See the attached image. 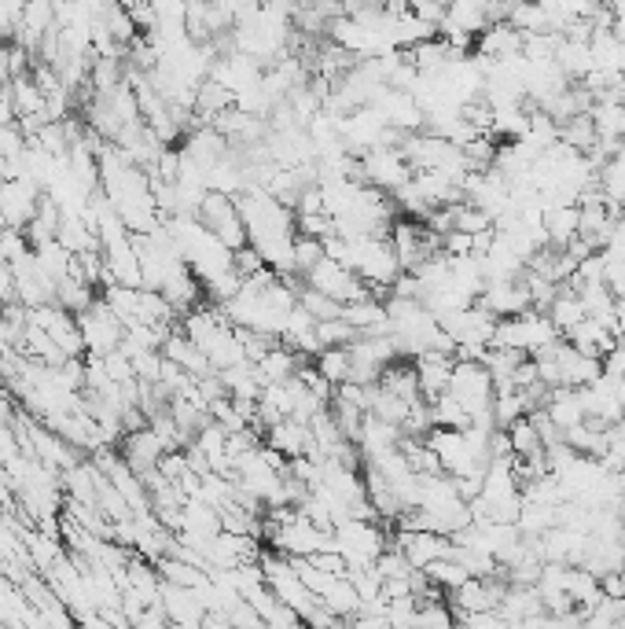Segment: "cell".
<instances>
[{"instance_id":"4fadbf2b","label":"cell","mask_w":625,"mask_h":629,"mask_svg":"<svg viewBox=\"0 0 625 629\" xmlns=\"http://www.w3.org/2000/svg\"><path fill=\"white\" fill-rule=\"evenodd\" d=\"M162 357H166V361H173L177 368H184V372H188L192 379H203V376H210V372H214V368H210V361H206V354L192 343V339H188V335L181 332V328H173V332L166 335Z\"/></svg>"},{"instance_id":"277c9868","label":"cell","mask_w":625,"mask_h":629,"mask_svg":"<svg viewBox=\"0 0 625 629\" xmlns=\"http://www.w3.org/2000/svg\"><path fill=\"white\" fill-rule=\"evenodd\" d=\"M306 287H313V291H320V295H328L331 302H339V306H353V302L375 298L372 291L350 273V269H342V265L328 262V258L306 276Z\"/></svg>"},{"instance_id":"484cf974","label":"cell","mask_w":625,"mask_h":629,"mask_svg":"<svg viewBox=\"0 0 625 629\" xmlns=\"http://www.w3.org/2000/svg\"><path fill=\"white\" fill-rule=\"evenodd\" d=\"M548 321H552V328H556L559 335L574 332V328L585 321V309H581L578 295H574V291H567V287H559L556 302H552V309H548Z\"/></svg>"},{"instance_id":"ac0fdd59","label":"cell","mask_w":625,"mask_h":629,"mask_svg":"<svg viewBox=\"0 0 625 629\" xmlns=\"http://www.w3.org/2000/svg\"><path fill=\"white\" fill-rule=\"evenodd\" d=\"M581 210L578 206H545V236L548 247L563 251L570 240H578Z\"/></svg>"},{"instance_id":"74e56055","label":"cell","mask_w":625,"mask_h":629,"mask_svg":"<svg viewBox=\"0 0 625 629\" xmlns=\"http://www.w3.org/2000/svg\"><path fill=\"white\" fill-rule=\"evenodd\" d=\"M129 361H133V376H137V383H148V387H155L162 376V354H148V350H137V354H129Z\"/></svg>"},{"instance_id":"d4e9b609","label":"cell","mask_w":625,"mask_h":629,"mask_svg":"<svg viewBox=\"0 0 625 629\" xmlns=\"http://www.w3.org/2000/svg\"><path fill=\"white\" fill-rule=\"evenodd\" d=\"M34 262H37V273L45 276L48 284H63L70 276V262H74V254L63 247V243H48L41 251H34Z\"/></svg>"},{"instance_id":"f6af8a7d","label":"cell","mask_w":625,"mask_h":629,"mask_svg":"<svg viewBox=\"0 0 625 629\" xmlns=\"http://www.w3.org/2000/svg\"><path fill=\"white\" fill-rule=\"evenodd\" d=\"M442 254L449 258V262H456V258H471V236H464V232H449V236H442Z\"/></svg>"},{"instance_id":"7a4b0ae2","label":"cell","mask_w":625,"mask_h":629,"mask_svg":"<svg viewBox=\"0 0 625 629\" xmlns=\"http://www.w3.org/2000/svg\"><path fill=\"white\" fill-rule=\"evenodd\" d=\"M199 225H203L214 240L225 243L232 254L250 247L247 225H243V218H239V206H236V199H228V195L206 192L203 206H199Z\"/></svg>"},{"instance_id":"b9f144b4","label":"cell","mask_w":625,"mask_h":629,"mask_svg":"<svg viewBox=\"0 0 625 629\" xmlns=\"http://www.w3.org/2000/svg\"><path fill=\"white\" fill-rule=\"evenodd\" d=\"M262 269H265V262L254 247H243V251L232 254V273H236L239 280H250V276H258Z\"/></svg>"},{"instance_id":"e0dca14e","label":"cell","mask_w":625,"mask_h":629,"mask_svg":"<svg viewBox=\"0 0 625 629\" xmlns=\"http://www.w3.org/2000/svg\"><path fill=\"white\" fill-rule=\"evenodd\" d=\"M103 262H107V273H111L114 284L140 291V258L137 251H133V243L122 240V243L103 247Z\"/></svg>"},{"instance_id":"60d3db41","label":"cell","mask_w":625,"mask_h":629,"mask_svg":"<svg viewBox=\"0 0 625 629\" xmlns=\"http://www.w3.org/2000/svg\"><path fill=\"white\" fill-rule=\"evenodd\" d=\"M26 254H34L30 251V243H26L23 232H15V229H4L0 232V258L12 265L19 262V258H26Z\"/></svg>"},{"instance_id":"83f0119b","label":"cell","mask_w":625,"mask_h":629,"mask_svg":"<svg viewBox=\"0 0 625 629\" xmlns=\"http://www.w3.org/2000/svg\"><path fill=\"white\" fill-rule=\"evenodd\" d=\"M8 92H12V103H15V111H19V118H45V96H41V89L34 85L30 74L15 78L12 85H8Z\"/></svg>"},{"instance_id":"8fae6325","label":"cell","mask_w":625,"mask_h":629,"mask_svg":"<svg viewBox=\"0 0 625 629\" xmlns=\"http://www.w3.org/2000/svg\"><path fill=\"white\" fill-rule=\"evenodd\" d=\"M306 365H309V357L287 350L284 343H276L273 350L254 365V372H258V379H262L265 387H280V383H287V379H295Z\"/></svg>"},{"instance_id":"30bf717a","label":"cell","mask_w":625,"mask_h":629,"mask_svg":"<svg viewBox=\"0 0 625 629\" xmlns=\"http://www.w3.org/2000/svg\"><path fill=\"white\" fill-rule=\"evenodd\" d=\"M559 365V390H581V387H592L596 379L603 376V361L596 357H585L578 354L574 346H563V354L556 357Z\"/></svg>"},{"instance_id":"ab89813d","label":"cell","mask_w":625,"mask_h":629,"mask_svg":"<svg viewBox=\"0 0 625 629\" xmlns=\"http://www.w3.org/2000/svg\"><path fill=\"white\" fill-rule=\"evenodd\" d=\"M103 361V368H107V379H111V383H118V387H122V383H133V361H129V354H122V350H114V354H107V357H100Z\"/></svg>"},{"instance_id":"f546056e","label":"cell","mask_w":625,"mask_h":629,"mask_svg":"<svg viewBox=\"0 0 625 629\" xmlns=\"http://www.w3.org/2000/svg\"><path fill=\"white\" fill-rule=\"evenodd\" d=\"M508 442H512V457L515 460H534L545 453V446H541V438H537L534 424L530 420H515L512 427H508Z\"/></svg>"},{"instance_id":"7bdbcfd3","label":"cell","mask_w":625,"mask_h":629,"mask_svg":"<svg viewBox=\"0 0 625 629\" xmlns=\"http://www.w3.org/2000/svg\"><path fill=\"white\" fill-rule=\"evenodd\" d=\"M188 457H184V449H177V453H166V457L159 460V475L166 482H181L184 475H188Z\"/></svg>"},{"instance_id":"5b68a950","label":"cell","mask_w":625,"mask_h":629,"mask_svg":"<svg viewBox=\"0 0 625 629\" xmlns=\"http://www.w3.org/2000/svg\"><path fill=\"white\" fill-rule=\"evenodd\" d=\"M357 162H361V184H368L375 192H398V188H405L412 181V170L401 151L375 148Z\"/></svg>"},{"instance_id":"4316f807","label":"cell","mask_w":625,"mask_h":629,"mask_svg":"<svg viewBox=\"0 0 625 629\" xmlns=\"http://www.w3.org/2000/svg\"><path fill=\"white\" fill-rule=\"evenodd\" d=\"M23 354L34 361V365H45V368H63L67 365V357H63V350H59L52 339H48L41 328H26V339H23Z\"/></svg>"},{"instance_id":"9c48e42d","label":"cell","mask_w":625,"mask_h":629,"mask_svg":"<svg viewBox=\"0 0 625 629\" xmlns=\"http://www.w3.org/2000/svg\"><path fill=\"white\" fill-rule=\"evenodd\" d=\"M262 442L269 449H276V453H280L284 460L309 457V460H317V464H320L317 442H313V431H309V424H298V420H284V424L269 427Z\"/></svg>"},{"instance_id":"ffe728a7","label":"cell","mask_w":625,"mask_h":629,"mask_svg":"<svg viewBox=\"0 0 625 629\" xmlns=\"http://www.w3.org/2000/svg\"><path fill=\"white\" fill-rule=\"evenodd\" d=\"M155 571H159L162 585H173V589H192V593H199V589L210 585V574L192 567V563L173 560V556H162V560L155 563Z\"/></svg>"},{"instance_id":"5bb4252c","label":"cell","mask_w":625,"mask_h":629,"mask_svg":"<svg viewBox=\"0 0 625 629\" xmlns=\"http://www.w3.org/2000/svg\"><path fill=\"white\" fill-rule=\"evenodd\" d=\"M342 321L350 324L357 335H390V317L383 298H364V302L342 306Z\"/></svg>"},{"instance_id":"ee69618b","label":"cell","mask_w":625,"mask_h":629,"mask_svg":"<svg viewBox=\"0 0 625 629\" xmlns=\"http://www.w3.org/2000/svg\"><path fill=\"white\" fill-rule=\"evenodd\" d=\"M306 563L313 571L331 574V578H346V560H342L339 552H317V556H309Z\"/></svg>"},{"instance_id":"e575fe53","label":"cell","mask_w":625,"mask_h":629,"mask_svg":"<svg viewBox=\"0 0 625 629\" xmlns=\"http://www.w3.org/2000/svg\"><path fill=\"white\" fill-rule=\"evenodd\" d=\"M357 339V332H353L350 324L342 321H324V324H317V343H320V350H346V346Z\"/></svg>"},{"instance_id":"7402d4cb","label":"cell","mask_w":625,"mask_h":629,"mask_svg":"<svg viewBox=\"0 0 625 629\" xmlns=\"http://www.w3.org/2000/svg\"><path fill=\"white\" fill-rule=\"evenodd\" d=\"M96 302H100V291H96V287L67 276L63 284H56V302H52V306H59L63 313H70V317H81V313H89Z\"/></svg>"},{"instance_id":"cb8c5ba5","label":"cell","mask_w":625,"mask_h":629,"mask_svg":"<svg viewBox=\"0 0 625 629\" xmlns=\"http://www.w3.org/2000/svg\"><path fill=\"white\" fill-rule=\"evenodd\" d=\"M559 144L567 151H574V155H592V148L600 144L592 118L578 115V118H570V122H563V126H559Z\"/></svg>"},{"instance_id":"d6a6232c","label":"cell","mask_w":625,"mask_h":629,"mask_svg":"<svg viewBox=\"0 0 625 629\" xmlns=\"http://www.w3.org/2000/svg\"><path fill=\"white\" fill-rule=\"evenodd\" d=\"M298 306L306 309V313L317 324L339 321V317H342V306H339V302H331L328 295H320V291H313V287H302V291H298Z\"/></svg>"},{"instance_id":"d6986e66","label":"cell","mask_w":625,"mask_h":629,"mask_svg":"<svg viewBox=\"0 0 625 629\" xmlns=\"http://www.w3.org/2000/svg\"><path fill=\"white\" fill-rule=\"evenodd\" d=\"M375 387L383 390V394H394V398L409 401V405L412 401H420V379H416L412 361H394V365H387Z\"/></svg>"},{"instance_id":"44dd1931","label":"cell","mask_w":625,"mask_h":629,"mask_svg":"<svg viewBox=\"0 0 625 629\" xmlns=\"http://www.w3.org/2000/svg\"><path fill=\"white\" fill-rule=\"evenodd\" d=\"M545 412H548V420H552L559 431H570V427L585 424V409H581L578 390H552V394H548Z\"/></svg>"},{"instance_id":"9a60e30c","label":"cell","mask_w":625,"mask_h":629,"mask_svg":"<svg viewBox=\"0 0 625 629\" xmlns=\"http://www.w3.org/2000/svg\"><path fill=\"white\" fill-rule=\"evenodd\" d=\"M162 611L170 618V626H203L206 618L199 596L192 589H173V585H162Z\"/></svg>"},{"instance_id":"681fc988","label":"cell","mask_w":625,"mask_h":629,"mask_svg":"<svg viewBox=\"0 0 625 629\" xmlns=\"http://www.w3.org/2000/svg\"><path fill=\"white\" fill-rule=\"evenodd\" d=\"M15 122H19V111L12 103V92L0 89V126H15Z\"/></svg>"},{"instance_id":"3957f363","label":"cell","mask_w":625,"mask_h":629,"mask_svg":"<svg viewBox=\"0 0 625 629\" xmlns=\"http://www.w3.org/2000/svg\"><path fill=\"white\" fill-rule=\"evenodd\" d=\"M78 328H81V339H85V357H107L114 354V350H122L125 328L103 302H96L89 313H81Z\"/></svg>"},{"instance_id":"f35d334b","label":"cell","mask_w":625,"mask_h":629,"mask_svg":"<svg viewBox=\"0 0 625 629\" xmlns=\"http://www.w3.org/2000/svg\"><path fill=\"white\" fill-rule=\"evenodd\" d=\"M375 574L383 578V585L387 582H401V578H409L412 574V567L405 563V556L401 552H394V549H387L379 560H375Z\"/></svg>"},{"instance_id":"f1b7e54d","label":"cell","mask_w":625,"mask_h":629,"mask_svg":"<svg viewBox=\"0 0 625 629\" xmlns=\"http://www.w3.org/2000/svg\"><path fill=\"white\" fill-rule=\"evenodd\" d=\"M431 420L434 427H445V431H467L471 427V416H467L464 405L453 394H442V398L431 401Z\"/></svg>"},{"instance_id":"4dcf8cb0","label":"cell","mask_w":625,"mask_h":629,"mask_svg":"<svg viewBox=\"0 0 625 629\" xmlns=\"http://www.w3.org/2000/svg\"><path fill=\"white\" fill-rule=\"evenodd\" d=\"M313 368L328 379L331 387H342V383L350 379V350H320V354L313 357Z\"/></svg>"},{"instance_id":"bcb514c9","label":"cell","mask_w":625,"mask_h":629,"mask_svg":"<svg viewBox=\"0 0 625 629\" xmlns=\"http://www.w3.org/2000/svg\"><path fill=\"white\" fill-rule=\"evenodd\" d=\"M129 629H170V618H166L162 607H144V611L129 622Z\"/></svg>"},{"instance_id":"8992f818","label":"cell","mask_w":625,"mask_h":629,"mask_svg":"<svg viewBox=\"0 0 625 629\" xmlns=\"http://www.w3.org/2000/svg\"><path fill=\"white\" fill-rule=\"evenodd\" d=\"M41 188H37L30 177H15V181H4V188H0V218H4V225L15 232H23L30 221L37 218V203H41Z\"/></svg>"},{"instance_id":"6da1fadb","label":"cell","mask_w":625,"mask_h":629,"mask_svg":"<svg viewBox=\"0 0 625 629\" xmlns=\"http://www.w3.org/2000/svg\"><path fill=\"white\" fill-rule=\"evenodd\" d=\"M390 549V530L383 523H361V519H346L335 527V552L350 567H372L383 552Z\"/></svg>"},{"instance_id":"7dc6e473","label":"cell","mask_w":625,"mask_h":629,"mask_svg":"<svg viewBox=\"0 0 625 629\" xmlns=\"http://www.w3.org/2000/svg\"><path fill=\"white\" fill-rule=\"evenodd\" d=\"M184 457H188V468H192L199 479H203V475H214V468H210V457H206V453L195 446V442H192V446H184Z\"/></svg>"},{"instance_id":"2e32d148","label":"cell","mask_w":625,"mask_h":629,"mask_svg":"<svg viewBox=\"0 0 625 629\" xmlns=\"http://www.w3.org/2000/svg\"><path fill=\"white\" fill-rule=\"evenodd\" d=\"M236 107V96L221 85V81L206 78L199 89H195V122L199 126H214L217 118L225 115V111H232Z\"/></svg>"},{"instance_id":"f907efd6","label":"cell","mask_w":625,"mask_h":629,"mask_svg":"<svg viewBox=\"0 0 625 629\" xmlns=\"http://www.w3.org/2000/svg\"><path fill=\"white\" fill-rule=\"evenodd\" d=\"M4 229H8V225H4V218H0V232H4Z\"/></svg>"},{"instance_id":"816d5d0a","label":"cell","mask_w":625,"mask_h":629,"mask_svg":"<svg viewBox=\"0 0 625 629\" xmlns=\"http://www.w3.org/2000/svg\"><path fill=\"white\" fill-rule=\"evenodd\" d=\"M78 629H89V626H78Z\"/></svg>"},{"instance_id":"836d02e7","label":"cell","mask_w":625,"mask_h":629,"mask_svg":"<svg viewBox=\"0 0 625 629\" xmlns=\"http://www.w3.org/2000/svg\"><path fill=\"white\" fill-rule=\"evenodd\" d=\"M320 262H324V243L313 236H295V276L306 280Z\"/></svg>"},{"instance_id":"ba28073f","label":"cell","mask_w":625,"mask_h":629,"mask_svg":"<svg viewBox=\"0 0 625 629\" xmlns=\"http://www.w3.org/2000/svg\"><path fill=\"white\" fill-rule=\"evenodd\" d=\"M118 457L137 471L140 479H148L151 471H159V460L166 457V446H162L151 427H140V431H133V435H125L118 442Z\"/></svg>"},{"instance_id":"7c38bea8","label":"cell","mask_w":625,"mask_h":629,"mask_svg":"<svg viewBox=\"0 0 625 629\" xmlns=\"http://www.w3.org/2000/svg\"><path fill=\"white\" fill-rule=\"evenodd\" d=\"M416 368V379H420V398L431 405L434 398H442L449 390V379H453V357L445 354H423L412 361Z\"/></svg>"},{"instance_id":"52a82bcc","label":"cell","mask_w":625,"mask_h":629,"mask_svg":"<svg viewBox=\"0 0 625 629\" xmlns=\"http://www.w3.org/2000/svg\"><path fill=\"white\" fill-rule=\"evenodd\" d=\"M475 306H482L489 317H497V321H512V317H523V313L534 309L523 287V276H519V280H489Z\"/></svg>"},{"instance_id":"c3c4849f","label":"cell","mask_w":625,"mask_h":629,"mask_svg":"<svg viewBox=\"0 0 625 629\" xmlns=\"http://www.w3.org/2000/svg\"><path fill=\"white\" fill-rule=\"evenodd\" d=\"M600 593L607 596V600H625V578L622 574H607V578H600Z\"/></svg>"},{"instance_id":"1f68e13d","label":"cell","mask_w":625,"mask_h":629,"mask_svg":"<svg viewBox=\"0 0 625 629\" xmlns=\"http://www.w3.org/2000/svg\"><path fill=\"white\" fill-rule=\"evenodd\" d=\"M427 582L434 585V589H442L445 596L449 593H456V589H460V585L467 582V578H471V574L464 571V567H460V563H453V560H438V563H431V567H427Z\"/></svg>"},{"instance_id":"8d00e7d4","label":"cell","mask_w":625,"mask_h":629,"mask_svg":"<svg viewBox=\"0 0 625 629\" xmlns=\"http://www.w3.org/2000/svg\"><path fill=\"white\" fill-rule=\"evenodd\" d=\"M493 229V221L471 203H456V232H464V236H478V232H489Z\"/></svg>"},{"instance_id":"603a6c76","label":"cell","mask_w":625,"mask_h":629,"mask_svg":"<svg viewBox=\"0 0 625 629\" xmlns=\"http://www.w3.org/2000/svg\"><path fill=\"white\" fill-rule=\"evenodd\" d=\"M203 354H206V361H210V368H214L217 376L247 361V357H243V346H239V339H236V328H225V332L217 335L214 343L206 346Z\"/></svg>"},{"instance_id":"d590c367","label":"cell","mask_w":625,"mask_h":629,"mask_svg":"<svg viewBox=\"0 0 625 629\" xmlns=\"http://www.w3.org/2000/svg\"><path fill=\"white\" fill-rule=\"evenodd\" d=\"M26 137L19 133V126H0V159L8 162V166H19L23 173V155H26Z\"/></svg>"}]
</instances>
